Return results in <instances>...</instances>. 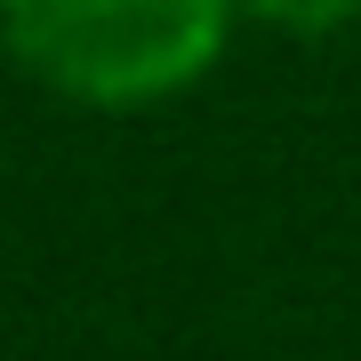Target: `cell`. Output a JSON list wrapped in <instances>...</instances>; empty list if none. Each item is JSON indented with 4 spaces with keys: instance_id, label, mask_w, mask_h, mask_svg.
<instances>
[{
    "instance_id": "6da1fadb",
    "label": "cell",
    "mask_w": 361,
    "mask_h": 361,
    "mask_svg": "<svg viewBox=\"0 0 361 361\" xmlns=\"http://www.w3.org/2000/svg\"><path fill=\"white\" fill-rule=\"evenodd\" d=\"M233 0H0L16 65L80 104H153L225 40Z\"/></svg>"
},
{
    "instance_id": "7a4b0ae2",
    "label": "cell",
    "mask_w": 361,
    "mask_h": 361,
    "mask_svg": "<svg viewBox=\"0 0 361 361\" xmlns=\"http://www.w3.org/2000/svg\"><path fill=\"white\" fill-rule=\"evenodd\" d=\"M257 16H273L289 32H329V25H353L361 0H257Z\"/></svg>"
}]
</instances>
